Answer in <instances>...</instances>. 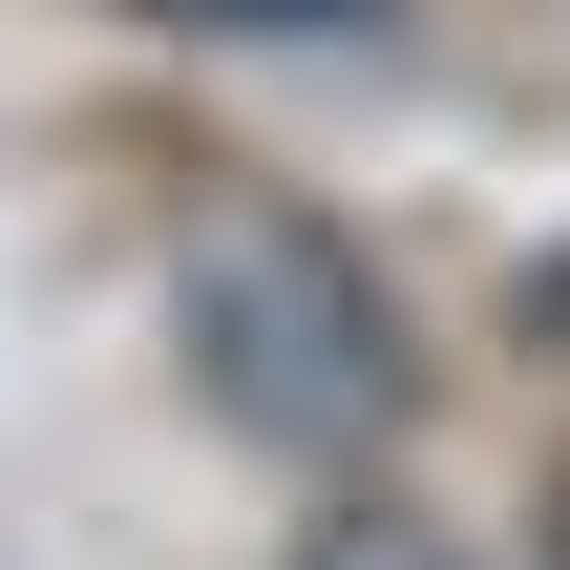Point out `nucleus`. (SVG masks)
<instances>
[{
  "label": "nucleus",
  "instance_id": "nucleus-2",
  "mask_svg": "<svg viewBox=\"0 0 570 570\" xmlns=\"http://www.w3.org/2000/svg\"><path fill=\"white\" fill-rule=\"evenodd\" d=\"M127 21H169V42H381L402 0H127Z\"/></svg>",
  "mask_w": 570,
  "mask_h": 570
},
{
  "label": "nucleus",
  "instance_id": "nucleus-1",
  "mask_svg": "<svg viewBox=\"0 0 570 570\" xmlns=\"http://www.w3.org/2000/svg\"><path fill=\"white\" fill-rule=\"evenodd\" d=\"M169 338H190V381H212V423L233 444H275V465H360V444H402V296L317 233V212H275V190H212L190 233H169Z\"/></svg>",
  "mask_w": 570,
  "mask_h": 570
},
{
  "label": "nucleus",
  "instance_id": "nucleus-3",
  "mask_svg": "<svg viewBox=\"0 0 570 570\" xmlns=\"http://www.w3.org/2000/svg\"><path fill=\"white\" fill-rule=\"evenodd\" d=\"M296 570H465L423 508H338V529H296Z\"/></svg>",
  "mask_w": 570,
  "mask_h": 570
}]
</instances>
